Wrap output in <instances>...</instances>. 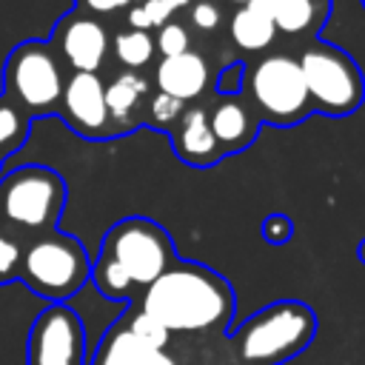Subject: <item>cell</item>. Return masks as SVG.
Listing matches in <instances>:
<instances>
[{
  "instance_id": "obj_1",
  "label": "cell",
  "mask_w": 365,
  "mask_h": 365,
  "mask_svg": "<svg viewBox=\"0 0 365 365\" xmlns=\"http://www.w3.org/2000/svg\"><path fill=\"white\" fill-rule=\"evenodd\" d=\"M140 311L151 314L168 331H214L225 328L234 317V288L222 274L191 259H177L143 288Z\"/></svg>"
},
{
  "instance_id": "obj_2",
  "label": "cell",
  "mask_w": 365,
  "mask_h": 365,
  "mask_svg": "<svg viewBox=\"0 0 365 365\" xmlns=\"http://www.w3.org/2000/svg\"><path fill=\"white\" fill-rule=\"evenodd\" d=\"M317 334V317L305 302L279 299L251 314L231 336L240 365H282L299 356Z\"/></svg>"
},
{
  "instance_id": "obj_3",
  "label": "cell",
  "mask_w": 365,
  "mask_h": 365,
  "mask_svg": "<svg viewBox=\"0 0 365 365\" xmlns=\"http://www.w3.org/2000/svg\"><path fill=\"white\" fill-rule=\"evenodd\" d=\"M91 277V259L80 240L63 231L37 234L23 245L17 279L48 302L71 299Z\"/></svg>"
},
{
  "instance_id": "obj_4",
  "label": "cell",
  "mask_w": 365,
  "mask_h": 365,
  "mask_svg": "<svg viewBox=\"0 0 365 365\" xmlns=\"http://www.w3.org/2000/svg\"><path fill=\"white\" fill-rule=\"evenodd\" d=\"M68 200L66 180L48 165H17L0 174V225L31 234L54 231Z\"/></svg>"
},
{
  "instance_id": "obj_5",
  "label": "cell",
  "mask_w": 365,
  "mask_h": 365,
  "mask_svg": "<svg viewBox=\"0 0 365 365\" xmlns=\"http://www.w3.org/2000/svg\"><path fill=\"white\" fill-rule=\"evenodd\" d=\"M297 63H299L314 111H322L331 117H345L362 106L365 77L345 48L317 40L308 48H302Z\"/></svg>"
},
{
  "instance_id": "obj_6",
  "label": "cell",
  "mask_w": 365,
  "mask_h": 365,
  "mask_svg": "<svg viewBox=\"0 0 365 365\" xmlns=\"http://www.w3.org/2000/svg\"><path fill=\"white\" fill-rule=\"evenodd\" d=\"M63 66L48 43L23 40L3 63V94L29 117L54 114L63 97Z\"/></svg>"
},
{
  "instance_id": "obj_7",
  "label": "cell",
  "mask_w": 365,
  "mask_h": 365,
  "mask_svg": "<svg viewBox=\"0 0 365 365\" xmlns=\"http://www.w3.org/2000/svg\"><path fill=\"white\" fill-rule=\"evenodd\" d=\"M242 88H248L257 117L279 128L297 125L314 111L299 63L288 54L259 57L254 66L245 68Z\"/></svg>"
},
{
  "instance_id": "obj_8",
  "label": "cell",
  "mask_w": 365,
  "mask_h": 365,
  "mask_svg": "<svg viewBox=\"0 0 365 365\" xmlns=\"http://www.w3.org/2000/svg\"><path fill=\"white\" fill-rule=\"evenodd\" d=\"M100 254L108 257L134 288L151 285L177 262L168 231L148 217H125L114 222L100 242Z\"/></svg>"
},
{
  "instance_id": "obj_9",
  "label": "cell",
  "mask_w": 365,
  "mask_h": 365,
  "mask_svg": "<svg viewBox=\"0 0 365 365\" xmlns=\"http://www.w3.org/2000/svg\"><path fill=\"white\" fill-rule=\"evenodd\" d=\"M26 365H86V328L74 308L48 302L26 339Z\"/></svg>"
},
{
  "instance_id": "obj_10",
  "label": "cell",
  "mask_w": 365,
  "mask_h": 365,
  "mask_svg": "<svg viewBox=\"0 0 365 365\" xmlns=\"http://www.w3.org/2000/svg\"><path fill=\"white\" fill-rule=\"evenodd\" d=\"M57 111L63 114L68 128L86 140L114 137L108 123V108H106V83L97 74L74 71L71 77H66Z\"/></svg>"
},
{
  "instance_id": "obj_11",
  "label": "cell",
  "mask_w": 365,
  "mask_h": 365,
  "mask_svg": "<svg viewBox=\"0 0 365 365\" xmlns=\"http://www.w3.org/2000/svg\"><path fill=\"white\" fill-rule=\"evenodd\" d=\"M54 34L63 60L74 71L97 74V68L108 54V31L103 29L100 20H94L91 14H68Z\"/></svg>"
},
{
  "instance_id": "obj_12",
  "label": "cell",
  "mask_w": 365,
  "mask_h": 365,
  "mask_svg": "<svg viewBox=\"0 0 365 365\" xmlns=\"http://www.w3.org/2000/svg\"><path fill=\"white\" fill-rule=\"evenodd\" d=\"M208 125L225 157V154L248 148L257 140L259 117L254 106H248L240 94H234V97H222L220 103H214V108L208 111Z\"/></svg>"
},
{
  "instance_id": "obj_13",
  "label": "cell",
  "mask_w": 365,
  "mask_h": 365,
  "mask_svg": "<svg viewBox=\"0 0 365 365\" xmlns=\"http://www.w3.org/2000/svg\"><path fill=\"white\" fill-rule=\"evenodd\" d=\"M168 134H171L177 157L185 160L188 165L205 168V165H214L222 160V151H220V145L211 134V125H208V111L200 106H188Z\"/></svg>"
},
{
  "instance_id": "obj_14",
  "label": "cell",
  "mask_w": 365,
  "mask_h": 365,
  "mask_svg": "<svg viewBox=\"0 0 365 365\" xmlns=\"http://www.w3.org/2000/svg\"><path fill=\"white\" fill-rule=\"evenodd\" d=\"M154 83L160 94H168L180 103H191L205 91L208 83V63L202 54L197 51H182L174 57H163L157 71H154Z\"/></svg>"
},
{
  "instance_id": "obj_15",
  "label": "cell",
  "mask_w": 365,
  "mask_h": 365,
  "mask_svg": "<svg viewBox=\"0 0 365 365\" xmlns=\"http://www.w3.org/2000/svg\"><path fill=\"white\" fill-rule=\"evenodd\" d=\"M91 365H177V362L171 359V354L143 345L137 336L128 334L123 322H117L100 339Z\"/></svg>"
},
{
  "instance_id": "obj_16",
  "label": "cell",
  "mask_w": 365,
  "mask_h": 365,
  "mask_svg": "<svg viewBox=\"0 0 365 365\" xmlns=\"http://www.w3.org/2000/svg\"><path fill=\"white\" fill-rule=\"evenodd\" d=\"M145 91H148V83L134 71L117 74L106 86V108H108L111 134L131 131L140 123V100L145 97Z\"/></svg>"
},
{
  "instance_id": "obj_17",
  "label": "cell",
  "mask_w": 365,
  "mask_h": 365,
  "mask_svg": "<svg viewBox=\"0 0 365 365\" xmlns=\"http://www.w3.org/2000/svg\"><path fill=\"white\" fill-rule=\"evenodd\" d=\"M331 14V0H277L271 9L274 29L282 34L314 37Z\"/></svg>"
},
{
  "instance_id": "obj_18",
  "label": "cell",
  "mask_w": 365,
  "mask_h": 365,
  "mask_svg": "<svg viewBox=\"0 0 365 365\" xmlns=\"http://www.w3.org/2000/svg\"><path fill=\"white\" fill-rule=\"evenodd\" d=\"M277 37V29H274V20L271 14L259 11L257 6L245 3L234 11L231 17V40L237 48L242 51H262L274 43Z\"/></svg>"
},
{
  "instance_id": "obj_19",
  "label": "cell",
  "mask_w": 365,
  "mask_h": 365,
  "mask_svg": "<svg viewBox=\"0 0 365 365\" xmlns=\"http://www.w3.org/2000/svg\"><path fill=\"white\" fill-rule=\"evenodd\" d=\"M29 123L31 117L11 103L6 94H0V157L9 160L11 154H17L26 140H29Z\"/></svg>"
},
{
  "instance_id": "obj_20",
  "label": "cell",
  "mask_w": 365,
  "mask_h": 365,
  "mask_svg": "<svg viewBox=\"0 0 365 365\" xmlns=\"http://www.w3.org/2000/svg\"><path fill=\"white\" fill-rule=\"evenodd\" d=\"M154 37L148 31H137V29H125L114 37V54L125 68H143L151 63L154 57Z\"/></svg>"
},
{
  "instance_id": "obj_21",
  "label": "cell",
  "mask_w": 365,
  "mask_h": 365,
  "mask_svg": "<svg viewBox=\"0 0 365 365\" xmlns=\"http://www.w3.org/2000/svg\"><path fill=\"white\" fill-rule=\"evenodd\" d=\"M123 325H125L128 334L137 336L143 345L157 348V351H165V348H168L171 331H168L163 322H157L151 314H145V311H134V314H128V319H123Z\"/></svg>"
},
{
  "instance_id": "obj_22",
  "label": "cell",
  "mask_w": 365,
  "mask_h": 365,
  "mask_svg": "<svg viewBox=\"0 0 365 365\" xmlns=\"http://www.w3.org/2000/svg\"><path fill=\"white\" fill-rule=\"evenodd\" d=\"M182 111H185V103H180L168 94H160V91L148 103V120H151L154 128H163V131H171Z\"/></svg>"
},
{
  "instance_id": "obj_23",
  "label": "cell",
  "mask_w": 365,
  "mask_h": 365,
  "mask_svg": "<svg viewBox=\"0 0 365 365\" xmlns=\"http://www.w3.org/2000/svg\"><path fill=\"white\" fill-rule=\"evenodd\" d=\"M20 254H23V245L17 242V237L0 225V285L17 279V271H20Z\"/></svg>"
},
{
  "instance_id": "obj_24",
  "label": "cell",
  "mask_w": 365,
  "mask_h": 365,
  "mask_svg": "<svg viewBox=\"0 0 365 365\" xmlns=\"http://www.w3.org/2000/svg\"><path fill=\"white\" fill-rule=\"evenodd\" d=\"M154 48H160L163 57H174V54H182V51L191 48V37H188L185 26L168 20V23L160 26V34L154 40Z\"/></svg>"
},
{
  "instance_id": "obj_25",
  "label": "cell",
  "mask_w": 365,
  "mask_h": 365,
  "mask_svg": "<svg viewBox=\"0 0 365 365\" xmlns=\"http://www.w3.org/2000/svg\"><path fill=\"white\" fill-rule=\"evenodd\" d=\"M291 234H294V222L288 220V214L277 211V214H268L262 220V240L268 245H285L291 240Z\"/></svg>"
},
{
  "instance_id": "obj_26",
  "label": "cell",
  "mask_w": 365,
  "mask_h": 365,
  "mask_svg": "<svg viewBox=\"0 0 365 365\" xmlns=\"http://www.w3.org/2000/svg\"><path fill=\"white\" fill-rule=\"evenodd\" d=\"M242 77H245V66L237 60V63H228L220 74H217V91L222 97H234L242 91Z\"/></svg>"
},
{
  "instance_id": "obj_27",
  "label": "cell",
  "mask_w": 365,
  "mask_h": 365,
  "mask_svg": "<svg viewBox=\"0 0 365 365\" xmlns=\"http://www.w3.org/2000/svg\"><path fill=\"white\" fill-rule=\"evenodd\" d=\"M185 6H188V0H145V3H143L145 14H148V20H151V29H160L163 23L171 20V14H174L177 9H185Z\"/></svg>"
},
{
  "instance_id": "obj_28",
  "label": "cell",
  "mask_w": 365,
  "mask_h": 365,
  "mask_svg": "<svg viewBox=\"0 0 365 365\" xmlns=\"http://www.w3.org/2000/svg\"><path fill=\"white\" fill-rule=\"evenodd\" d=\"M220 20H222V14H220V9L211 0H200V3L191 6V23L200 31H214L220 26Z\"/></svg>"
},
{
  "instance_id": "obj_29",
  "label": "cell",
  "mask_w": 365,
  "mask_h": 365,
  "mask_svg": "<svg viewBox=\"0 0 365 365\" xmlns=\"http://www.w3.org/2000/svg\"><path fill=\"white\" fill-rule=\"evenodd\" d=\"M134 0H83V6L88 11H97V14H106V11H117V9H125L131 6Z\"/></svg>"
},
{
  "instance_id": "obj_30",
  "label": "cell",
  "mask_w": 365,
  "mask_h": 365,
  "mask_svg": "<svg viewBox=\"0 0 365 365\" xmlns=\"http://www.w3.org/2000/svg\"><path fill=\"white\" fill-rule=\"evenodd\" d=\"M128 29H137V31H148L151 29V20H148L143 6H131L128 9Z\"/></svg>"
},
{
  "instance_id": "obj_31",
  "label": "cell",
  "mask_w": 365,
  "mask_h": 365,
  "mask_svg": "<svg viewBox=\"0 0 365 365\" xmlns=\"http://www.w3.org/2000/svg\"><path fill=\"white\" fill-rule=\"evenodd\" d=\"M248 3H251V6H257L259 11L271 14V9H274V3H277V0H248Z\"/></svg>"
},
{
  "instance_id": "obj_32",
  "label": "cell",
  "mask_w": 365,
  "mask_h": 365,
  "mask_svg": "<svg viewBox=\"0 0 365 365\" xmlns=\"http://www.w3.org/2000/svg\"><path fill=\"white\" fill-rule=\"evenodd\" d=\"M356 257H359V262L365 265V240H362V242L356 245Z\"/></svg>"
},
{
  "instance_id": "obj_33",
  "label": "cell",
  "mask_w": 365,
  "mask_h": 365,
  "mask_svg": "<svg viewBox=\"0 0 365 365\" xmlns=\"http://www.w3.org/2000/svg\"><path fill=\"white\" fill-rule=\"evenodd\" d=\"M231 3H237V6H245V3H248V0H231Z\"/></svg>"
},
{
  "instance_id": "obj_34",
  "label": "cell",
  "mask_w": 365,
  "mask_h": 365,
  "mask_svg": "<svg viewBox=\"0 0 365 365\" xmlns=\"http://www.w3.org/2000/svg\"><path fill=\"white\" fill-rule=\"evenodd\" d=\"M3 163H6V160H3V157H0V168H3Z\"/></svg>"
},
{
  "instance_id": "obj_35",
  "label": "cell",
  "mask_w": 365,
  "mask_h": 365,
  "mask_svg": "<svg viewBox=\"0 0 365 365\" xmlns=\"http://www.w3.org/2000/svg\"><path fill=\"white\" fill-rule=\"evenodd\" d=\"M359 3H362V9H365V0H359Z\"/></svg>"
}]
</instances>
